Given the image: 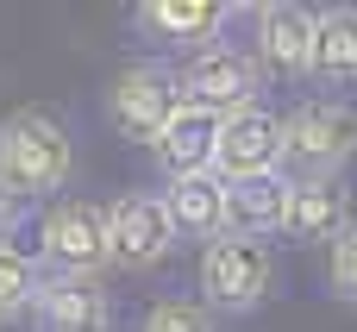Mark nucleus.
<instances>
[{
  "label": "nucleus",
  "mask_w": 357,
  "mask_h": 332,
  "mask_svg": "<svg viewBox=\"0 0 357 332\" xmlns=\"http://www.w3.org/2000/svg\"><path fill=\"white\" fill-rule=\"evenodd\" d=\"M69 163H75V144H69V126L50 107H19V113L0 119V182L19 201L56 195L69 182Z\"/></svg>",
  "instance_id": "nucleus-1"
},
{
  "label": "nucleus",
  "mask_w": 357,
  "mask_h": 332,
  "mask_svg": "<svg viewBox=\"0 0 357 332\" xmlns=\"http://www.w3.org/2000/svg\"><path fill=\"white\" fill-rule=\"evenodd\" d=\"M351 157H357V107L320 94L282 119V169L295 182L301 176H345Z\"/></svg>",
  "instance_id": "nucleus-2"
},
{
  "label": "nucleus",
  "mask_w": 357,
  "mask_h": 332,
  "mask_svg": "<svg viewBox=\"0 0 357 332\" xmlns=\"http://www.w3.org/2000/svg\"><path fill=\"white\" fill-rule=\"evenodd\" d=\"M276 289V251L270 239H213L201 251V301L213 314H257Z\"/></svg>",
  "instance_id": "nucleus-3"
},
{
  "label": "nucleus",
  "mask_w": 357,
  "mask_h": 332,
  "mask_svg": "<svg viewBox=\"0 0 357 332\" xmlns=\"http://www.w3.org/2000/svg\"><path fill=\"white\" fill-rule=\"evenodd\" d=\"M38 257L56 270V276H94L113 270V226H107V207L88 201V195H69L56 201L44 220H38Z\"/></svg>",
  "instance_id": "nucleus-4"
},
{
  "label": "nucleus",
  "mask_w": 357,
  "mask_h": 332,
  "mask_svg": "<svg viewBox=\"0 0 357 332\" xmlns=\"http://www.w3.org/2000/svg\"><path fill=\"white\" fill-rule=\"evenodd\" d=\"M182 107L188 100H182V82H176L169 63H126L107 88V119L119 126V138L151 144V151H157V138L169 132V119Z\"/></svg>",
  "instance_id": "nucleus-5"
},
{
  "label": "nucleus",
  "mask_w": 357,
  "mask_h": 332,
  "mask_svg": "<svg viewBox=\"0 0 357 332\" xmlns=\"http://www.w3.org/2000/svg\"><path fill=\"white\" fill-rule=\"evenodd\" d=\"M176 82H182V100H195V107L232 119V113L257 107V94H264V63L245 56V50H232V44H213V50L182 56Z\"/></svg>",
  "instance_id": "nucleus-6"
},
{
  "label": "nucleus",
  "mask_w": 357,
  "mask_h": 332,
  "mask_svg": "<svg viewBox=\"0 0 357 332\" xmlns=\"http://www.w3.org/2000/svg\"><path fill=\"white\" fill-rule=\"evenodd\" d=\"M251 50L264 63V75H289V82H314V13L295 0H270L251 13Z\"/></svg>",
  "instance_id": "nucleus-7"
},
{
  "label": "nucleus",
  "mask_w": 357,
  "mask_h": 332,
  "mask_svg": "<svg viewBox=\"0 0 357 332\" xmlns=\"http://www.w3.org/2000/svg\"><path fill=\"white\" fill-rule=\"evenodd\" d=\"M107 226H113V264L119 270H157L182 239L163 195H119L107 207Z\"/></svg>",
  "instance_id": "nucleus-8"
},
{
  "label": "nucleus",
  "mask_w": 357,
  "mask_h": 332,
  "mask_svg": "<svg viewBox=\"0 0 357 332\" xmlns=\"http://www.w3.org/2000/svg\"><path fill=\"white\" fill-rule=\"evenodd\" d=\"M226 182H245V176H270V169H282V119L257 100V107H245V113H232L226 119V132H220V163H213Z\"/></svg>",
  "instance_id": "nucleus-9"
},
{
  "label": "nucleus",
  "mask_w": 357,
  "mask_h": 332,
  "mask_svg": "<svg viewBox=\"0 0 357 332\" xmlns=\"http://www.w3.org/2000/svg\"><path fill=\"white\" fill-rule=\"evenodd\" d=\"M351 188L345 176H301L295 195H289V239L295 245H339L351 232Z\"/></svg>",
  "instance_id": "nucleus-10"
},
{
  "label": "nucleus",
  "mask_w": 357,
  "mask_h": 332,
  "mask_svg": "<svg viewBox=\"0 0 357 332\" xmlns=\"http://www.w3.org/2000/svg\"><path fill=\"white\" fill-rule=\"evenodd\" d=\"M31 314L44 332H113V295L94 276H44Z\"/></svg>",
  "instance_id": "nucleus-11"
},
{
  "label": "nucleus",
  "mask_w": 357,
  "mask_h": 332,
  "mask_svg": "<svg viewBox=\"0 0 357 332\" xmlns=\"http://www.w3.org/2000/svg\"><path fill=\"white\" fill-rule=\"evenodd\" d=\"M138 25L157 38V44H176V50H213L220 31L232 25V6L220 0H144L138 6Z\"/></svg>",
  "instance_id": "nucleus-12"
},
{
  "label": "nucleus",
  "mask_w": 357,
  "mask_h": 332,
  "mask_svg": "<svg viewBox=\"0 0 357 332\" xmlns=\"http://www.w3.org/2000/svg\"><path fill=\"white\" fill-rule=\"evenodd\" d=\"M220 132H226V119L188 100V107L169 119V132L157 138V169H163L169 182H182V176H207V169L220 163Z\"/></svg>",
  "instance_id": "nucleus-13"
},
{
  "label": "nucleus",
  "mask_w": 357,
  "mask_h": 332,
  "mask_svg": "<svg viewBox=\"0 0 357 332\" xmlns=\"http://www.w3.org/2000/svg\"><path fill=\"white\" fill-rule=\"evenodd\" d=\"M289 195H295V176H289V169L226 182V232H238V239H270V232H282V226H289Z\"/></svg>",
  "instance_id": "nucleus-14"
},
{
  "label": "nucleus",
  "mask_w": 357,
  "mask_h": 332,
  "mask_svg": "<svg viewBox=\"0 0 357 332\" xmlns=\"http://www.w3.org/2000/svg\"><path fill=\"white\" fill-rule=\"evenodd\" d=\"M163 207H169V220H176L182 239H207V245L226 239V176L220 169L169 182L163 188Z\"/></svg>",
  "instance_id": "nucleus-15"
},
{
  "label": "nucleus",
  "mask_w": 357,
  "mask_h": 332,
  "mask_svg": "<svg viewBox=\"0 0 357 332\" xmlns=\"http://www.w3.org/2000/svg\"><path fill=\"white\" fill-rule=\"evenodd\" d=\"M314 82L357 88V6H320L314 13Z\"/></svg>",
  "instance_id": "nucleus-16"
},
{
  "label": "nucleus",
  "mask_w": 357,
  "mask_h": 332,
  "mask_svg": "<svg viewBox=\"0 0 357 332\" xmlns=\"http://www.w3.org/2000/svg\"><path fill=\"white\" fill-rule=\"evenodd\" d=\"M38 289H44V264L13 239H0V320H19L25 308H38Z\"/></svg>",
  "instance_id": "nucleus-17"
},
{
  "label": "nucleus",
  "mask_w": 357,
  "mask_h": 332,
  "mask_svg": "<svg viewBox=\"0 0 357 332\" xmlns=\"http://www.w3.org/2000/svg\"><path fill=\"white\" fill-rule=\"evenodd\" d=\"M138 332H220V314L207 301H182V295H163L144 308Z\"/></svg>",
  "instance_id": "nucleus-18"
},
{
  "label": "nucleus",
  "mask_w": 357,
  "mask_h": 332,
  "mask_svg": "<svg viewBox=\"0 0 357 332\" xmlns=\"http://www.w3.org/2000/svg\"><path fill=\"white\" fill-rule=\"evenodd\" d=\"M326 289H333L339 301H351V308H357V226L326 251Z\"/></svg>",
  "instance_id": "nucleus-19"
},
{
  "label": "nucleus",
  "mask_w": 357,
  "mask_h": 332,
  "mask_svg": "<svg viewBox=\"0 0 357 332\" xmlns=\"http://www.w3.org/2000/svg\"><path fill=\"white\" fill-rule=\"evenodd\" d=\"M13 220H19V195L0 182V232H13Z\"/></svg>",
  "instance_id": "nucleus-20"
}]
</instances>
